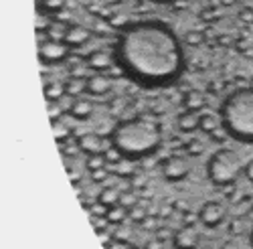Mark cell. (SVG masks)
I'll return each mask as SVG.
<instances>
[{
	"mask_svg": "<svg viewBox=\"0 0 253 249\" xmlns=\"http://www.w3.org/2000/svg\"><path fill=\"white\" fill-rule=\"evenodd\" d=\"M114 57L122 71L144 87L172 85L184 71L180 39L160 20L126 27L116 41Z\"/></svg>",
	"mask_w": 253,
	"mask_h": 249,
	"instance_id": "1",
	"label": "cell"
},
{
	"mask_svg": "<svg viewBox=\"0 0 253 249\" xmlns=\"http://www.w3.org/2000/svg\"><path fill=\"white\" fill-rule=\"evenodd\" d=\"M108 140L118 156L140 160L158 152V148L162 146V130L152 118L134 116L118 122Z\"/></svg>",
	"mask_w": 253,
	"mask_h": 249,
	"instance_id": "2",
	"label": "cell"
},
{
	"mask_svg": "<svg viewBox=\"0 0 253 249\" xmlns=\"http://www.w3.org/2000/svg\"><path fill=\"white\" fill-rule=\"evenodd\" d=\"M219 118L227 136L243 144H253V87L231 91L221 103Z\"/></svg>",
	"mask_w": 253,
	"mask_h": 249,
	"instance_id": "3",
	"label": "cell"
},
{
	"mask_svg": "<svg viewBox=\"0 0 253 249\" xmlns=\"http://www.w3.org/2000/svg\"><path fill=\"white\" fill-rule=\"evenodd\" d=\"M243 174V162L231 148H219L207 162V176L215 186H231Z\"/></svg>",
	"mask_w": 253,
	"mask_h": 249,
	"instance_id": "4",
	"label": "cell"
},
{
	"mask_svg": "<svg viewBox=\"0 0 253 249\" xmlns=\"http://www.w3.org/2000/svg\"><path fill=\"white\" fill-rule=\"evenodd\" d=\"M69 49L71 47L63 39H47L39 45V59L43 65H55L67 59Z\"/></svg>",
	"mask_w": 253,
	"mask_h": 249,
	"instance_id": "5",
	"label": "cell"
},
{
	"mask_svg": "<svg viewBox=\"0 0 253 249\" xmlns=\"http://www.w3.org/2000/svg\"><path fill=\"white\" fill-rule=\"evenodd\" d=\"M160 168H162V176L168 182H180L191 174V162H188L186 158H182V156L174 154V156L164 158Z\"/></svg>",
	"mask_w": 253,
	"mask_h": 249,
	"instance_id": "6",
	"label": "cell"
},
{
	"mask_svg": "<svg viewBox=\"0 0 253 249\" xmlns=\"http://www.w3.org/2000/svg\"><path fill=\"white\" fill-rule=\"evenodd\" d=\"M225 219H227V209L221 203H217V201H207L199 209V221L205 227H211V229H215V227L223 225Z\"/></svg>",
	"mask_w": 253,
	"mask_h": 249,
	"instance_id": "7",
	"label": "cell"
},
{
	"mask_svg": "<svg viewBox=\"0 0 253 249\" xmlns=\"http://www.w3.org/2000/svg\"><path fill=\"white\" fill-rule=\"evenodd\" d=\"M77 148L83 152V154H101L103 152V144H105V138L95 134V132H83L77 136Z\"/></svg>",
	"mask_w": 253,
	"mask_h": 249,
	"instance_id": "8",
	"label": "cell"
},
{
	"mask_svg": "<svg viewBox=\"0 0 253 249\" xmlns=\"http://www.w3.org/2000/svg\"><path fill=\"white\" fill-rule=\"evenodd\" d=\"M172 243H174V249H197L199 231L191 225L180 227V229L174 233V237H172Z\"/></svg>",
	"mask_w": 253,
	"mask_h": 249,
	"instance_id": "9",
	"label": "cell"
},
{
	"mask_svg": "<svg viewBox=\"0 0 253 249\" xmlns=\"http://www.w3.org/2000/svg\"><path fill=\"white\" fill-rule=\"evenodd\" d=\"M112 79L108 75H103V73H95L91 77H87V93L89 95H95V97H103V95H108L112 91Z\"/></svg>",
	"mask_w": 253,
	"mask_h": 249,
	"instance_id": "10",
	"label": "cell"
},
{
	"mask_svg": "<svg viewBox=\"0 0 253 249\" xmlns=\"http://www.w3.org/2000/svg\"><path fill=\"white\" fill-rule=\"evenodd\" d=\"M87 39H89V31L81 25H69L63 29V41L69 47H81L83 43H87Z\"/></svg>",
	"mask_w": 253,
	"mask_h": 249,
	"instance_id": "11",
	"label": "cell"
},
{
	"mask_svg": "<svg viewBox=\"0 0 253 249\" xmlns=\"http://www.w3.org/2000/svg\"><path fill=\"white\" fill-rule=\"evenodd\" d=\"M114 61H116V57H114L110 51H101V49H97V51H93V53L87 55V67L93 69V71L103 73L105 69H110V67H112Z\"/></svg>",
	"mask_w": 253,
	"mask_h": 249,
	"instance_id": "12",
	"label": "cell"
},
{
	"mask_svg": "<svg viewBox=\"0 0 253 249\" xmlns=\"http://www.w3.org/2000/svg\"><path fill=\"white\" fill-rule=\"evenodd\" d=\"M93 110H95V103L89 99V97H75V101L71 103L69 108V114L75 118V120H89L93 116Z\"/></svg>",
	"mask_w": 253,
	"mask_h": 249,
	"instance_id": "13",
	"label": "cell"
},
{
	"mask_svg": "<svg viewBox=\"0 0 253 249\" xmlns=\"http://www.w3.org/2000/svg\"><path fill=\"white\" fill-rule=\"evenodd\" d=\"M176 124H178V130L180 132L191 134V132L199 130V126H201V114L195 112V110H184V112H180Z\"/></svg>",
	"mask_w": 253,
	"mask_h": 249,
	"instance_id": "14",
	"label": "cell"
},
{
	"mask_svg": "<svg viewBox=\"0 0 253 249\" xmlns=\"http://www.w3.org/2000/svg\"><path fill=\"white\" fill-rule=\"evenodd\" d=\"M65 85V95L69 97H81L83 93L87 91V79L85 77H79V75H71L63 81Z\"/></svg>",
	"mask_w": 253,
	"mask_h": 249,
	"instance_id": "15",
	"label": "cell"
},
{
	"mask_svg": "<svg viewBox=\"0 0 253 249\" xmlns=\"http://www.w3.org/2000/svg\"><path fill=\"white\" fill-rule=\"evenodd\" d=\"M199 130H201V132H205V134H215V132L223 130L221 118H219V116H215V114H209V112L201 114V126H199Z\"/></svg>",
	"mask_w": 253,
	"mask_h": 249,
	"instance_id": "16",
	"label": "cell"
},
{
	"mask_svg": "<svg viewBox=\"0 0 253 249\" xmlns=\"http://www.w3.org/2000/svg\"><path fill=\"white\" fill-rule=\"evenodd\" d=\"M182 106L184 110H195V112H201L205 108V95L199 91V89H191L186 91L184 97H182Z\"/></svg>",
	"mask_w": 253,
	"mask_h": 249,
	"instance_id": "17",
	"label": "cell"
},
{
	"mask_svg": "<svg viewBox=\"0 0 253 249\" xmlns=\"http://www.w3.org/2000/svg\"><path fill=\"white\" fill-rule=\"evenodd\" d=\"M120 197H122V193L116 189V186H105V189H101L97 195V203L103 207H114L120 203Z\"/></svg>",
	"mask_w": 253,
	"mask_h": 249,
	"instance_id": "18",
	"label": "cell"
},
{
	"mask_svg": "<svg viewBox=\"0 0 253 249\" xmlns=\"http://www.w3.org/2000/svg\"><path fill=\"white\" fill-rule=\"evenodd\" d=\"M128 213L130 209L128 207H124V205H114V207H108V213H105V219H108L112 225H120L124 223L126 219H128Z\"/></svg>",
	"mask_w": 253,
	"mask_h": 249,
	"instance_id": "19",
	"label": "cell"
},
{
	"mask_svg": "<svg viewBox=\"0 0 253 249\" xmlns=\"http://www.w3.org/2000/svg\"><path fill=\"white\" fill-rule=\"evenodd\" d=\"M43 91H45V99L47 101H59L63 95H65V85L59 83V81H47Z\"/></svg>",
	"mask_w": 253,
	"mask_h": 249,
	"instance_id": "20",
	"label": "cell"
},
{
	"mask_svg": "<svg viewBox=\"0 0 253 249\" xmlns=\"http://www.w3.org/2000/svg\"><path fill=\"white\" fill-rule=\"evenodd\" d=\"M51 128H53V138L59 142V144H63L69 136H71V130H69V126L65 122H61V118H57V120H51Z\"/></svg>",
	"mask_w": 253,
	"mask_h": 249,
	"instance_id": "21",
	"label": "cell"
},
{
	"mask_svg": "<svg viewBox=\"0 0 253 249\" xmlns=\"http://www.w3.org/2000/svg\"><path fill=\"white\" fill-rule=\"evenodd\" d=\"M85 166H87V170H89V172L103 170L105 166H108V158H105V154H103V152H101V154H91V156H87Z\"/></svg>",
	"mask_w": 253,
	"mask_h": 249,
	"instance_id": "22",
	"label": "cell"
},
{
	"mask_svg": "<svg viewBox=\"0 0 253 249\" xmlns=\"http://www.w3.org/2000/svg\"><path fill=\"white\" fill-rule=\"evenodd\" d=\"M146 217H148V211H146V209H144V207H142V205H138V203H136L134 207H130V213H128V219H130L132 223H140V225H142V223L146 221Z\"/></svg>",
	"mask_w": 253,
	"mask_h": 249,
	"instance_id": "23",
	"label": "cell"
},
{
	"mask_svg": "<svg viewBox=\"0 0 253 249\" xmlns=\"http://www.w3.org/2000/svg\"><path fill=\"white\" fill-rule=\"evenodd\" d=\"M130 235H132V229L124 227L122 223L116 225V229H114V239H116L118 243H128V241H130Z\"/></svg>",
	"mask_w": 253,
	"mask_h": 249,
	"instance_id": "24",
	"label": "cell"
},
{
	"mask_svg": "<svg viewBox=\"0 0 253 249\" xmlns=\"http://www.w3.org/2000/svg\"><path fill=\"white\" fill-rule=\"evenodd\" d=\"M184 41L186 43H191V45H199V43H203V35L197 33V31H188L184 35Z\"/></svg>",
	"mask_w": 253,
	"mask_h": 249,
	"instance_id": "25",
	"label": "cell"
},
{
	"mask_svg": "<svg viewBox=\"0 0 253 249\" xmlns=\"http://www.w3.org/2000/svg\"><path fill=\"white\" fill-rule=\"evenodd\" d=\"M186 148H188V154L197 156V154L203 152V144H201L199 140H193V142H188V144H186Z\"/></svg>",
	"mask_w": 253,
	"mask_h": 249,
	"instance_id": "26",
	"label": "cell"
},
{
	"mask_svg": "<svg viewBox=\"0 0 253 249\" xmlns=\"http://www.w3.org/2000/svg\"><path fill=\"white\" fill-rule=\"evenodd\" d=\"M47 112H49L51 120H57V118L61 116V110H59V106H57V101H47Z\"/></svg>",
	"mask_w": 253,
	"mask_h": 249,
	"instance_id": "27",
	"label": "cell"
},
{
	"mask_svg": "<svg viewBox=\"0 0 253 249\" xmlns=\"http://www.w3.org/2000/svg\"><path fill=\"white\" fill-rule=\"evenodd\" d=\"M120 205H124V207H134L136 205V197H132V193H124L122 197H120Z\"/></svg>",
	"mask_w": 253,
	"mask_h": 249,
	"instance_id": "28",
	"label": "cell"
},
{
	"mask_svg": "<svg viewBox=\"0 0 253 249\" xmlns=\"http://www.w3.org/2000/svg\"><path fill=\"white\" fill-rule=\"evenodd\" d=\"M243 174H245V178H247L249 182H253V158L243 164Z\"/></svg>",
	"mask_w": 253,
	"mask_h": 249,
	"instance_id": "29",
	"label": "cell"
},
{
	"mask_svg": "<svg viewBox=\"0 0 253 249\" xmlns=\"http://www.w3.org/2000/svg\"><path fill=\"white\" fill-rule=\"evenodd\" d=\"M146 249H162V241H158V239H152V241H148V243H146Z\"/></svg>",
	"mask_w": 253,
	"mask_h": 249,
	"instance_id": "30",
	"label": "cell"
},
{
	"mask_svg": "<svg viewBox=\"0 0 253 249\" xmlns=\"http://www.w3.org/2000/svg\"><path fill=\"white\" fill-rule=\"evenodd\" d=\"M152 2H156V4H166V2H170V0H152Z\"/></svg>",
	"mask_w": 253,
	"mask_h": 249,
	"instance_id": "31",
	"label": "cell"
},
{
	"mask_svg": "<svg viewBox=\"0 0 253 249\" xmlns=\"http://www.w3.org/2000/svg\"><path fill=\"white\" fill-rule=\"evenodd\" d=\"M249 243H251V247H253V227H251V233H249Z\"/></svg>",
	"mask_w": 253,
	"mask_h": 249,
	"instance_id": "32",
	"label": "cell"
},
{
	"mask_svg": "<svg viewBox=\"0 0 253 249\" xmlns=\"http://www.w3.org/2000/svg\"><path fill=\"white\" fill-rule=\"evenodd\" d=\"M126 249H146V247H138V245H130V247H126Z\"/></svg>",
	"mask_w": 253,
	"mask_h": 249,
	"instance_id": "33",
	"label": "cell"
}]
</instances>
